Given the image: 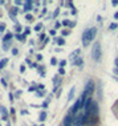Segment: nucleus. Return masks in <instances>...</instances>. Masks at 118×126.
I'll return each mask as SVG.
<instances>
[{
  "label": "nucleus",
  "mask_w": 118,
  "mask_h": 126,
  "mask_svg": "<svg viewBox=\"0 0 118 126\" xmlns=\"http://www.w3.org/2000/svg\"><path fill=\"white\" fill-rule=\"evenodd\" d=\"M32 8H33V1H31V0H29V1H25V3H24V11H25V12L31 11Z\"/></svg>",
  "instance_id": "0eeeda50"
},
{
  "label": "nucleus",
  "mask_w": 118,
  "mask_h": 126,
  "mask_svg": "<svg viewBox=\"0 0 118 126\" xmlns=\"http://www.w3.org/2000/svg\"><path fill=\"white\" fill-rule=\"evenodd\" d=\"M36 57H37V60H39V61H41V60H43V56H41V54H37Z\"/></svg>",
  "instance_id": "e433bc0d"
},
{
  "label": "nucleus",
  "mask_w": 118,
  "mask_h": 126,
  "mask_svg": "<svg viewBox=\"0 0 118 126\" xmlns=\"http://www.w3.org/2000/svg\"><path fill=\"white\" fill-rule=\"evenodd\" d=\"M20 72H21V73H24V72H25V66H24V65L20 66Z\"/></svg>",
  "instance_id": "7c9ffc66"
},
{
  "label": "nucleus",
  "mask_w": 118,
  "mask_h": 126,
  "mask_svg": "<svg viewBox=\"0 0 118 126\" xmlns=\"http://www.w3.org/2000/svg\"><path fill=\"white\" fill-rule=\"evenodd\" d=\"M9 45H11V43H4V44H3V48H4V50H9Z\"/></svg>",
  "instance_id": "6ab92c4d"
},
{
  "label": "nucleus",
  "mask_w": 118,
  "mask_h": 126,
  "mask_svg": "<svg viewBox=\"0 0 118 126\" xmlns=\"http://www.w3.org/2000/svg\"><path fill=\"white\" fill-rule=\"evenodd\" d=\"M29 32H31V29H29V28H27V29L24 31V35H28Z\"/></svg>",
  "instance_id": "f704fd0d"
},
{
  "label": "nucleus",
  "mask_w": 118,
  "mask_h": 126,
  "mask_svg": "<svg viewBox=\"0 0 118 126\" xmlns=\"http://www.w3.org/2000/svg\"><path fill=\"white\" fill-rule=\"evenodd\" d=\"M43 96H44V92H40L39 90L37 93H36V97H43Z\"/></svg>",
  "instance_id": "bb28decb"
},
{
  "label": "nucleus",
  "mask_w": 118,
  "mask_h": 126,
  "mask_svg": "<svg viewBox=\"0 0 118 126\" xmlns=\"http://www.w3.org/2000/svg\"><path fill=\"white\" fill-rule=\"evenodd\" d=\"M0 126H1V125H0Z\"/></svg>",
  "instance_id": "49530a36"
},
{
  "label": "nucleus",
  "mask_w": 118,
  "mask_h": 126,
  "mask_svg": "<svg viewBox=\"0 0 118 126\" xmlns=\"http://www.w3.org/2000/svg\"><path fill=\"white\" fill-rule=\"evenodd\" d=\"M82 63H84V60L81 59V57H77V59L73 61V65H77V66H81L82 65Z\"/></svg>",
  "instance_id": "f8f14e48"
},
{
  "label": "nucleus",
  "mask_w": 118,
  "mask_h": 126,
  "mask_svg": "<svg viewBox=\"0 0 118 126\" xmlns=\"http://www.w3.org/2000/svg\"><path fill=\"white\" fill-rule=\"evenodd\" d=\"M101 56H102V49H101V43L100 41H96L94 43V47L92 49V57L94 61L100 63L101 61Z\"/></svg>",
  "instance_id": "f257e3e1"
},
{
  "label": "nucleus",
  "mask_w": 118,
  "mask_h": 126,
  "mask_svg": "<svg viewBox=\"0 0 118 126\" xmlns=\"http://www.w3.org/2000/svg\"><path fill=\"white\" fill-rule=\"evenodd\" d=\"M97 35V28L96 27H93V28H90V37H92V40H94V37Z\"/></svg>",
  "instance_id": "2eb2a0df"
},
{
  "label": "nucleus",
  "mask_w": 118,
  "mask_h": 126,
  "mask_svg": "<svg viewBox=\"0 0 118 126\" xmlns=\"http://www.w3.org/2000/svg\"><path fill=\"white\" fill-rule=\"evenodd\" d=\"M59 13H60V8H56V11L53 12V16H52V17H53V19L57 17V16H59Z\"/></svg>",
  "instance_id": "aec40b11"
},
{
  "label": "nucleus",
  "mask_w": 118,
  "mask_h": 126,
  "mask_svg": "<svg viewBox=\"0 0 118 126\" xmlns=\"http://www.w3.org/2000/svg\"><path fill=\"white\" fill-rule=\"evenodd\" d=\"M13 37V35L11 32H8V33H5V36H4V39H3V41L4 43H11V39Z\"/></svg>",
  "instance_id": "1a4fd4ad"
},
{
  "label": "nucleus",
  "mask_w": 118,
  "mask_h": 126,
  "mask_svg": "<svg viewBox=\"0 0 118 126\" xmlns=\"http://www.w3.org/2000/svg\"><path fill=\"white\" fill-rule=\"evenodd\" d=\"M40 126H44V124H41V125H40Z\"/></svg>",
  "instance_id": "a18cd8bd"
},
{
  "label": "nucleus",
  "mask_w": 118,
  "mask_h": 126,
  "mask_svg": "<svg viewBox=\"0 0 118 126\" xmlns=\"http://www.w3.org/2000/svg\"><path fill=\"white\" fill-rule=\"evenodd\" d=\"M80 50H81V49H76L74 52H73V53L69 56V59H70V60H76L77 56H78V53H80Z\"/></svg>",
  "instance_id": "ddd939ff"
},
{
  "label": "nucleus",
  "mask_w": 118,
  "mask_h": 126,
  "mask_svg": "<svg viewBox=\"0 0 118 126\" xmlns=\"http://www.w3.org/2000/svg\"><path fill=\"white\" fill-rule=\"evenodd\" d=\"M112 4H113L114 7H116V5H118V0H113V1H112Z\"/></svg>",
  "instance_id": "2f4dec72"
},
{
  "label": "nucleus",
  "mask_w": 118,
  "mask_h": 126,
  "mask_svg": "<svg viewBox=\"0 0 118 126\" xmlns=\"http://www.w3.org/2000/svg\"><path fill=\"white\" fill-rule=\"evenodd\" d=\"M12 53L16 56V54H17V49H16V48H13V49H12Z\"/></svg>",
  "instance_id": "c9c22d12"
},
{
  "label": "nucleus",
  "mask_w": 118,
  "mask_h": 126,
  "mask_svg": "<svg viewBox=\"0 0 118 126\" xmlns=\"http://www.w3.org/2000/svg\"><path fill=\"white\" fill-rule=\"evenodd\" d=\"M4 31H5V24L1 23V24H0V32H4Z\"/></svg>",
  "instance_id": "a878e982"
},
{
  "label": "nucleus",
  "mask_w": 118,
  "mask_h": 126,
  "mask_svg": "<svg viewBox=\"0 0 118 126\" xmlns=\"http://www.w3.org/2000/svg\"><path fill=\"white\" fill-rule=\"evenodd\" d=\"M114 19H116V20H118V12H116V13H114Z\"/></svg>",
  "instance_id": "a19ab883"
},
{
  "label": "nucleus",
  "mask_w": 118,
  "mask_h": 126,
  "mask_svg": "<svg viewBox=\"0 0 118 126\" xmlns=\"http://www.w3.org/2000/svg\"><path fill=\"white\" fill-rule=\"evenodd\" d=\"M113 72H114V74H118V68H114Z\"/></svg>",
  "instance_id": "ea45409f"
},
{
  "label": "nucleus",
  "mask_w": 118,
  "mask_h": 126,
  "mask_svg": "<svg viewBox=\"0 0 118 126\" xmlns=\"http://www.w3.org/2000/svg\"><path fill=\"white\" fill-rule=\"evenodd\" d=\"M25 36H27V35H20V33H19V35H16V39L24 43V41H25Z\"/></svg>",
  "instance_id": "dca6fc26"
},
{
  "label": "nucleus",
  "mask_w": 118,
  "mask_h": 126,
  "mask_svg": "<svg viewBox=\"0 0 118 126\" xmlns=\"http://www.w3.org/2000/svg\"><path fill=\"white\" fill-rule=\"evenodd\" d=\"M39 120L41 121V122H44V121L46 120V111H45V110H43L41 113H40V115H39Z\"/></svg>",
  "instance_id": "4468645a"
},
{
  "label": "nucleus",
  "mask_w": 118,
  "mask_h": 126,
  "mask_svg": "<svg viewBox=\"0 0 118 126\" xmlns=\"http://www.w3.org/2000/svg\"><path fill=\"white\" fill-rule=\"evenodd\" d=\"M16 96H17V97H19V96H21V90H17V93H16Z\"/></svg>",
  "instance_id": "79ce46f5"
},
{
  "label": "nucleus",
  "mask_w": 118,
  "mask_h": 126,
  "mask_svg": "<svg viewBox=\"0 0 118 126\" xmlns=\"http://www.w3.org/2000/svg\"><path fill=\"white\" fill-rule=\"evenodd\" d=\"M98 113V105H97V102H93V106L90 109V114H97Z\"/></svg>",
  "instance_id": "6e6552de"
},
{
  "label": "nucleus",
  "mask_w": 118,
  "mask_h": 126,
  "mask_svg": "<svg viewBox=\"0 0 118 126\" xmlns=\"http://www.w3.org/2000/svg\"><path fill=\"white\" fill-rule=\"evenodd\" d=\"M1 85H3V86H7V82H5V80H1Z\"/></svg>",
  "instance_id": "58836bf2"
},
{
  "label": "nucleus",
  "mask_w": 118,
  "mask_h": 126,
  "mask_svg": "<svg viewBox=\"0 0 118 126\" xmlns=\"http://www.w3.org/2000/svg\"><path fill=\"white\" fill-rule=\"evenodd\" d=\"M7 126H11V124H9V122H8V124H7Z\"/></svg>",
  "instance_id": "c03bdc74"
},
{
  "label": "nucleus",
  "mask_w": 118,
  "mask_h": 126,
  "mask_svg": "<svg viewBox=\"0 0 118 126\" xmlns=\"http://www.w3.org/2000/svg\"><path fill=\"white\" fill-rule=\"evenodd\" d=\"M25 19H27V20H28V21H32V20H33V16L31 15V13H28V15H27V16H25Z\"/></svg>",
  "instance_id": "4be33fe9"
},
{
  "label": "nucleus",
  "mask_w": 118,
  "mask_h": 126,
  "mask_svg": "<svg viewBox=\"0 0 118 126\" xmlns=\"http://www.w3.org/2000/svg\"><path fill=\"white\" fill-rule=\"evenodd\" d=\"M41 28H43V24H41V23H39V24L35 27V31H37V32H39V31H41Z\"/></svg>",
  "instance_id": "412c9836"
},
{
  "label": "nucleus",
  "mask_w": 118,
  "mask_h": 126,
  "mask_svg": "<svg viewBox=\"0 0 118 126\" xmlns=\"http://www.w3.org/2000/svg\"><path fill=\"white\" fill-rule=\"evenodd\" d=\"M0 111H1L3 120H4V121H7V118H8V110L5 109V106H3V105H0Z\"/></svg>",
  "instance_id": "423d86ee"
},
{
  "label": "nucleus",
  "mask_w": 118,
  "mask_h": 126,
  "mask_svg": "<svg viewBox=\"0 0 118 126\" xmlns=\"http://www.w3.org/2000/svg\"><path fill=\"white\" fill-rule=\"evenodd\" d=\"M62 35L64 36H68L69 35V31H62Z\"/></svg>",
  "instance_id": "473e14b6"
},
{
  "label": "nucleus",
  "mask_w": 118,
  "mask_h": 126,
  "mask_svg": "<svg viewBox=\"0 0 118 126\" xmlns=\"http://www.w3.org/2000/svg\"><path fill=\"white\" fill-rule=\"evenodd\" d=\"M15 29L17 31V32H21V25H20V24H17V25L15 27Z\"/></svg>",
  "instance_id": "cd10ccee"
},
{
  "label": "nucleus",
  "mask_w": 118,
  "mask_h": 126,
  "mask_svg": "<svg viewBox=\"0 0 118 126\" xmlns=\"http://www.w3.org/2000/svg\"><path fill=\"white\" fill-rule=\"evenodd\" d=\"M92 41V37H90V28H88L84 31V35H82V45L88 47Z\"/></svg>",
  "instance_id": "f03ea898"
},
{
  "label": "nucleus",
  "mask_w": 118,
  "mask_h": 126,
  "mask_svg": "<svg viewBox=\"0 0 118 126\" xmlns=\"http://www.w3.org/2000/svg\"><path fill=\"white\" fill-rule=\"evenodd\" d=\"M94 89H96L94 82H93L92 80H89V81L86 82V85H85V90H84V92H85V93L88 94V97H89V96H92V94L94 93Z\"/></svg>",
  "instance_id": "7ed1b4c3"
},
{
  "label": "nucleus",
  "mask_w": 118,
  "mask_h": 126,
  "mask_svg": "<svg viewBox=\"0 0 118 126\" xmlns=\"http://www.w3.org/2000/svg\"><path fill=\"white\" fill-rule=\"evenodd\" d=\"M59 73H60V74H64V73H65V69H64V68H60V69H59Z\"/></svg>",
  "instance_id": "c756f323"
},
{
  "label": "nucleus",
  "mask_w": 118,
  "mask_h": 126,
  "mask_svg": "<svg viewBox=\"0 0 118 126\" xmlns=\"http://www.w3.org/2000/svg\"><path fill=\"white\" fill-rule=\"evenodd\" d=\"M114 63H116V68H118V57L116 59V61H114Z\"/></svg>",
  "instance_id": "37998d69"
},
{
  "label": "nucleus",
  "mask_w": 118,
  "mask_h": 126,
  "mask_svg": "<svg viewBox=\"0 0 118 126\" xmlns=\"http://www.w3.org/2000/svg\"><path fill=\"white\" fill-rule=\"evenodd\" d=\"M62 124H64V126H72L73 125V117L70 114H68L65 118H64Z\"/></svg>",
  "instance_id": "39448f33"
},
{
  "label": "nucleus",
  "mask_w": 118,
  "mask_h": 126,
  "mask_svg": "<svg viewBox=\"0 0 118 126\" xmlns=\"http://www.w3.org/2000/svg\"><path fill=\"white\" fill-rule=\"evenodd\" d=\"M74 92H76V88H74V86H73V88H70L69 94H68V101H72L73 96H74Z\"/></svg>",
  "instance_id": "9d476101"
},
{
  "label": "nucleus",
  "mask_w": 118,
  "mask_h": 126,
  "mask_svg": "<svg viewBox=\"0 0 118 126\" xmlns=\"http://www.w3.org/2000/svg\"><path fill=\"white\" fill-rule=\"evenodd\" d=\"M15 4H16V5H23L24 3H23V1H20V0H16V1H15Z\"/></svg>",
  "instance_id": "c85d7f7f"
},
{
  "label": "nucleus",
  "mask_w": 118,
  "mask_h": 126,
  "mask_svg": "<svg viewBox=\"0 0 118 126\" xmlns=\"http://www.w3.org/2000/svg\"><path fill=\"white\" fill-rule=\"evenodd\" d=\"M7 64H8V59H1V60H0V70L4 69Z\"/></svg>",
  "instance_id": "9b49d317"
},
{
  "label": "nucleus",
  "mask_w": 118,
  "mask_h": 126,
  "mask_svg": "<svg viewBox=\"0 0 118 126\" xmlns=\"http://www.w3.org/2000/svg\"><path fill=\"white\" fill-rule=\"evenodd\" d=\"M50 64H52V65H56V64H57V59H56V57H52V59H50Z\"/></svg>",
  "instance_id": "5701e85b"
},
{
  "label": "nucleus",
  "mask_w": 118,
  "mask_h": 126,
  "mask_svg": "<svg viewBox=\"0 0 118 126\" xmlns=\"http://www.w3.org/2000/svg\"><path fill=\"white\" fill-rule=\"evenodd\" d=\"M50 35L55 36V35H56V31H55V29H50Z\"/></svg>",
  "instance_id": "4c0bfd02"
},
{
  "label": "nucleus",
  "mask_w": 118,
  "mask_h": 126,
  "mask_svg": "<svg viewBox=\"0 0 118 126\" xmlns=\"http://www.w3.org/2000/svg\"><path fill=\"white\" fill-rule=\"evenodd\" d=\"M117 28H118V24H117V23H112V24L109 25V29H112V31L117 29Z\"/></svg>",
  "instance_id": "a211bd4d"
},
{
  "label": "nucleus",
  "mask_w": 118,
  "mask_h": 126,
  "mask_svg": "<svg viewBox=\"0 0 118 126\" xmlns=\"http://www.w3.org/2000/svg\"><path fill=\"white\" fill-rule=\"evenodd\" d=\"M8 97H9V101H13V94H12V93H9Z\"/></svg>",
  "instance_id": "72a5a7b5"
},
{
  "label": "nucleus",
  "mask_w": 118,
  "mask_h": 126,
  "mask_svg": "<svg viewBox=\"0 0 118 126\" xmlns=\"http://www.w3.org/2000/svg\"><path fill=\"white\" fill-rule=\"evenodd\" d=\"M39 89V86H36V85H33L32 88H29V92H35V90H37Z\"/></svg>",
  "instance_id": "393cba45"
},
{
  "label": "nucleus",
  "mask_w": 118,
  "mask_h": 126,
  "mask_svg": "<svg viewBox=\"0 0 118 126\" xmlns=\"http://www.w3.org/2000/svg\"><path fill=\"white\" fill-rule=\"evenodd\" d=\"M55 41H57V44H59V45H64V44H65V40L62 39H55Z\"/></svg>",
  "instance_id": "f3484780"
},
{
  "label": "nucleus",
  "mask_w": 118,
  "mask_h": 126,
  "mask_svg": "<svg viewBox=\"0 0 118 126\" xmlns=\"http://www.w3.org/2000/svg\"><path fill=\"white\" fill-rule=\"evenodd\" d=\"M59 64H60V68H64V66H65V64H66V61L65 60H61Z\"/></svg>",
  "instance_id": "b1692460"
},
{
  "label": "nucleus",
  "mask_w": 118,
  "mask_h": 126,
  "mask_svg": "<svg viewBox=\"0 0 118 126\" xmlns=\"http://www.w3.org/2000/svg\"><path fill=\"white\" fill-rule=\"evenodd\" d=\"M93 106V100L92 98H88V100L85 101V106H84V113H86V114H89L90 115V109H92Z\"/></svg>",
  "instance_id": "20e7f679"
}]
</instances>
